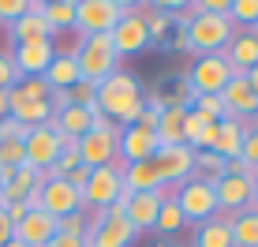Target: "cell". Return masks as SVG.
<instances>
[{
	"label": "cell",
	"instance_id": "obj_1",
	"mask_svg": "<svg viewBox=\"0 0 258 247\" xmlns=\"http://www.w3.org/2000/svg\"><path fill=\"white\" fill-rule=\"evenodd\" d=\"M142 105H146V98H142V86L131 72H112L109 79L97 83V109L116 128H131L139 120Z\"/></svg>",
	"mask_w": 258,
	"mask_h": 247
},
{
	"label": "cell",
	"instance_id": "obj_2",
	"mask_svg": "<svg viewBox=\"0 0 258 247\" xmlns=\"http://www.w3.org/2000/svg\"><path fill=\"white\" fill-rule=\"evenodd\" d=\"M8 116L19 120L23 128H38V124L52 120L49 109V86L41 79H19V83L8 90Z\"/></svg>",
	"mask_w": 258,
	"mask_h": 247
},
{
	"label": "cell",
	"instance_id": "obj_3",
	"mask_svg": "<svg viewBox=\"0 0 258 247\" xmlns=\"http://www.w3.org/2000/svg\"><path fill=\"white\" fill-rule=\"evenodd\" d=\"M71 56H75V64H79V79H86V83H94V86L101 83V79H109L112 72H120V56H116V49H112L109 34L83 38Z\"/></svg>",
	"mask_w": 258,
	"mask_h": 247
},
{
	"label": "cell",
	"instance_id": "obj_4",
	"mask_svg": "<svg viewBox=\"0 0 258 247\" xmlns=\"http://www.w3.org/2000/svg\"><path fill=\"white\" fill-rule=\"evenodd\" d=\"M127 12H135V4H123V0H75V30L83 38L112 34V26Z\"/></svg>",
	"mask_w": 258,
	"mask_h": 247
},
{
	"label": "cell",
	"instance_id": "obj_5",
	"mask_svg": "<svg viewBox=\"0 0 258 247\" xmlns=\"http://www.w3.org/2000/svg\"><path fill=\"white\" fill-rule=\"evenodd\" d=\"M236 38V26L228 23V15H210L199 12L187 23V49H195L199 56H210V52H225V45Z\"/></svg>",
	"mask_w": 258,
	"mask_h": 247
},
{
	"label": "cell",
	"instance_id": "obj_6",
	"mask_svg": "<svg viewBox=\"0 0 258 247\" xmlns=\"http://www.w3.org/2000/svg\"><path fill=\"white\" fill-rule=\"evenodd\" d=\"M123 169L127 165L120 161H112V165H101V169H90V180H86V188L79 191L83 195V210H109L112 202H116L123 191Z\"/></svg>",
	"mask_w": 258,
	"mask_h": 247
},
{
	"label": "cell",
	"instance_id": "obj_7",
	"mask_svg": "<svg viewBox=\"0 0 258 247\" xmlns=\"http://www.w3.org/2000/svg\"><path fill=\"white\" fill-rule=\"evenodd\" d=\"M116 157H120V128L116 124L101 120L86 135H79V165L101 169V165H112Z\"/></svg>",
	"mask_w": 258,
	"mask_h": 247
},
{
	"label": "cell",
	"instance_id": "obj_8",
	"mask_svg": "<svg viewBox=\"0 0 258 247\" xmlns=\"http://www.w3.org/2000/svg\"><path fill=\"white\" fill-rule=\"evenodd\" d=\"M176 206H180V214H183V221H187V225L213 221V217H217V195H213V183H202V180L180 183V191H176Z\"/></svg>",
	"mask_w": 258,
	"mask_h": 247
},
{
	"label": "cell",
	"instance_id": "obj_9",
	"mask_svg": "<svg viewBox=\"0 0 258 247\" xmlns=\"http://www.w3.org/2000/svg\"><path fill=\"white\" fill-rule=\"evenodd\" d=\"M183 79H187V86L195 90V98H199V94H221V90H225V83L232 79V68H228V60L221 56V52H210V56L195 60L191 72Z\"/></svg>",
	"mask_w": 258,
	"mask_h": 247
},
{
	"label": "cell",
	"instance_id": "obj_10",
	"mask_svg": "<svg viewBox=\"0 0 258 247\" xmlns=\"http://www.w3.org/2000/svg\"><path fill=\"white\" fill-rule=\"evenodd\" d=\"M38 210H45L49 217H68V214H79L83 210V195L79 188H71L68 180H56V176H45L38 188Z\"/></svg>",
	"mask_w": 258,
	"mask_h": 247
},
{
	"label": "cell",
	"instance_id": "obj_11",
	"mask_svg": "<svg viewBox=\"0 0 258 247\" xmlns=\"http://www.w3.org/2000/svg\"><path fill=\"white\" fill-rule=\"evenodd\" d=\"M60 157V135L52 124H38V128H30V135L23 139V161L30 165V169L38 172H49L52 161Z\"/></svg>",
	"mask_w": 258,
	"mask_h": 247
},
{
	"label": "cell",
	"instance_id": "obj_12",
	"mask_svg": "<svg viewBox=\"0 0 258 247\" xmlns=\"http://www.w3.org/2000/svg\"><path fill=\"white\" fill-rule=\"evenodd\" d=\"M157 176H161V188H180L191 180L195 169V150L191 146H157V154L150 157Z\"/></svg>",
	"mask_w": 258,
	"mask_h": 247
},
{
	"label": "cell",
	"instance_id": "obj_13",
	"mask_svg": "<svg viewBox=\"0 0 258 247\" xmlns=\"http://www.w3.org/2000/svg\"><path fill=\"white\" fill-rule=\"evenodd\" d=\"M139 240V228L127 221V217H112L105 214L101 221L86 225V236H83V247H131Z\"/></svg>",
	"mask_w": 258,
	"mask_h": 247
},
{
	"label": "cell",
	"instance_id": "obj_14",
	"mask_svg": "<svg viewBox=\"0 0 258 247\" xmlns=\"http://www.w3.org/2000/svg\"><path fill=\"white\" fill-rule=\"evenodd\" d=\"M112 49H116V56H135L150 45V30H146V8H135V12H127L123 19L112 26Z\"/></svg>",
	"mask_w": 258,
	"mask_h": 247
},
{
	"label": "cell",
	"instance_id": "obj_15",
	"mask_svg": "<svg viewBox=\"0 0 258 247\" xmlns=\"http://www.w3.org/2000/svg\"><path fill=\"white\" fill-rule=\"evenodd\" d=\"M8 56H12L19 79H41L45 68L52 64V56H56V45L52 41H26V45H12Z\"/></svg>",
	"mask_w": 258,
	"mask_h": 247
},
{
	"label": "cell",
	"instance_id": "obj_16",
	"mask_svg": "<svg viewBox=\"0 0 258 247\" xmlns=\"http://www.w3.org/2000/svg\"><path fill=\"white\" fill-rule=\"evenodd\" d=\"M213 195H217V210H228V217H232L254 206V183L239 180V176H221L213 183Z\"/></svg>",
	"mask_w": 258,
	"mask_h": 247
},
{
	"label": "cell",
	"instance_id": "obj_17",
	"mask_svg": "<svg viewBox=\"0 0 258 247\" xmlns=\"http://www.w3.org/2000/svg\"><path fill=\"white\" fill-rule=\"evenodd\" d=\"M221 101H225V109H228V120H239V124H247L258 112V98H254L251 83H247V75L228 79L225 90H221Z\"/></svg>",
	"mask_w": 258,
	"mask_h": 247
},
{
	"label": "cell",
	"instance_id": "obj_18",
	"mask_svg": "<svg viewBox=\"0 0 258 247\" xmlns=\"http://www.w3.org/2000/svg\"><path fill=\"white\" fill-rule=\"evenodd\" d=\"M101 109H97V101L94 105H68V109H60V112H52V128L60 131V135H71V139H79V135H86V131L94 128V124H101Z\"/></svg>",
	"mask_w": 258,
	"mask_h": 247
},
{
	"label": "cell",
	"instance_id": "obj_19",
	"mask_svg": "<svg viewBox=\"0 0 258 247\" xmlns=\"http://www.w3.org/2000/svg\"><path fill=\"white\" fill-rule=\"evenodd\" d=\"M8 34H12V45H26V41H52V30H49V23H45V15H41V0L26 4V12L8 26Z\"/></svg>",
	"mask_w": 258,
	"mask_h": 247
},
{
	"label": "cell",
	"instance_id": "obj_20",
	"mask_svg": "<svg viewBox=\"0 0 258 247\" xmlns=\"http://www.w3.org/2000/svg\"><path fill=\"white\" fill-rule=\"evenodd\" d=\"M56 236V217H49L45 210H30L19 225H15L12 240H19L23 247H45Z\"/></svg>",
	"mask_w": 258,
	"mask_h": 247
},
{
	"label": "cell",
	"instance_id": "obj_21",
	"mask_svg": "<svg viewBox=\"0 0 258 247\" xmlns=\"http://www.w3.org/2000/svg\"><path fill=\"white\" fill-rule=\"evenodd\" d=\"M157 135L154 131H142V128H120V161L123 165H135V161H150L157 154Z\"/></svg>",
	"mask_w": 258,
	"mask_h": 247
},
{
	"label": "cell",
	"instance_id": "obj_22",
	"mask_svg": "<svg viewBox=\"0 0 258 247\" xmlns=\"http://www.w3.org/2000/svg\"><path fill=\"white\" fill-rule=\"evenodd\" d=\"M221 56L228 60V68H232V75H247L251 68H258V34L251 30H239L232 41L225 45Z\"/></svg>",
	"mask_w": 258,
	"mask_h": 247
},
{
	"label": "cell",
	"instance_id": "obj_23",
	"mask_svg": "<svg viewBox=\"0 0 258 247\" xmlns=\"http://www.w3.org/2000/svg\"><path fill=\"white\" fill-rule=\"evenodd\" d=\"M161 191H131L127 199V210H123V217H127L131 225L139 228V232H146V228H154L157 221V210H161Z\"/></svg>",
	"mask_w": 258,
	"mask_h": 247
},
{
	"label": "cell",
	"instance_id": "obj_24",
	"mask_svg": "<svg viewBox=\"0 0 258 247\" xmlns=\"http://www.w3.org/2000/svg\"><path fill=\"white\" fill-rule=\"evenodd\" d=\"M41 83L49 86V90H71V86L79 83V64L71 52H56L52 56V64L45 68V75H41Z\"/></svg>",
	"mask_w": 258,
	"mask_h": 247
},
{
	"label": "cell",
	"instance_id": "obj_25",
	"mask_svg": "<svg viewBox=\"0 0 258 247\" xmlns=\"http://www.w3.org/2000/svg\"><path fill=\"white\" fill-rule=\"evenodd\" d=\"M243 135H247V124H239V120H221V124H217V139H213V154L225 157V161L239 157Z\"/></svg>",
	"mask_w": 258,
	"mask_h": 247
},
{
	"label": "cell",
	"instance_id": "obj_26",
	"mask_svg": "<svg viewBox=\"0 0 258 247\" xmlns=\"http://www.w3.org/2000/svg\"><path fill=\"white\" fill-rule=\"evenodd\" d=\"M183 116H187V109H180V105L161 109V120H157V131H154L161 146H187L183 143Z\"/></svg>",
	"mask_w": 258,
	"mask_h": 247
},
{
	"label": "cell",
	"instance_id": "obj_27",
	"mask_svg": "<svg viewBox=\"0 0 258 247\" xmlns=\"http://www.w3.org/2000/svg\"><path fill=\"white\" fill-rule=\"evenodd\" d=\"M228 232H232V247H258V210H243V214L225 217Z\"/></svg>",
	"mask_w": 258,
	"mask_h": 247
},
{
	"label": "cell",
	"instance_id": "obj_28",
	"mask_svg": "<svg viewBox=\"0 0 258 247\" xmlns=\"http://www.w3.org/2000/svg\"><path fill=\"white\" fill-rule=\"evenodd\" d=\"M191 247H232V232H228V221H225V217H213V221L195 225Z\"/></svg>",
	"mask_w": 258,
	"mask_h": 247
},
{
	"label": "cell",
	"instance_id": "obj_29",
	"mask_svg": "<svg viewBox=\"0 0 258 247\" xmlns=\"http://www.w3.org/2000/svg\"><path fill=\"white\" fill-rule=\"evenodd\" d=\"M123 188L127 191H161V176H157L154 161H135L123 169Z\"/></svg>",
	"mask_w": 258,
	"mask_h": 247
},
{
	"label": "cell",
	"instance_id": "obj_30",
	"mask_svg": "<svg viewBox=\"0 0 258 247\" xmlns=\"http://www.w3.org/2000/svg\"><path fill=\"white\" fill-rule=\"evenodd\" d=\"M41 15H45L49 30H71L75 26V0H49V4H41Z\"/></svg>",
	"mask_w": 258,
	"mask_h": 247
},
{
	"label": "cell",
	"instance_id": "obj_31",
	"mask_svg": "<svg viewBox=\"0 0 258 247\" xmlns=\"http://www.w3.org/2000/svg\"><path fill=\"white\" fill-rule=\"evenodd\" d=\"M225 176V157H217L213 150H202L195 154V169H191V180H202V183H217Z\"/></svg>",
	"mask_w": 258,
	"mask_h": 247
},
{
	"label": "cell",
	"instance_id": "obj_32",
	"mask_svg": "<svg viewBox=\"0 0 258 247\" xmlns=\"http://www.w3.org/2000/svg\"><path fill=\"white\" fill-rule=\"evenodd\" d=\"M183 225H187V221H183V214H180V206H176V199H165V202H161V210H157L154 232H161V236H172V232H180Z\"/></svg>",
	"mask_w": 258,
	"mask_h": 247
},
{
	"label": "cell",
	"instance_id": "obj_33",
	"mask_svg": "<svg viewBox=\"0 0 258 247\" xmlns=\"http://www.w3.org/2000/svg\"><path fill=\"white\" fill-rule=\"evenodd\" d=\"M191 109L199 112L202 120H210V124L228 120V109H225V101H221V94H199V98L191 101Z\"/></svg>",
	"mask_w": 258,
	"mask_h": 247
},
{
	"label": "cell",
	"instance_id": "obj_34",
	"mask_svg": "<svg viewBox=\"0 0 258 247\" xmlns=\"http://www.w3.org/2000/svg\"><path fill=\"white\" fill-rule=\"evenodd\" d=\"M228 23H239L243 30H251L258 23V0H228Z\"/></svg>",
	"mask_w": 258,
	"mask_h": 247
},
{
	"label": "cell",
	"instance_id": "obj_35",
	"mask_svg": "<svg viewBox=\"0 0 258 247\" xmlns=\"http://www.w3.org/2000/svg\"><path fill=\"white\" fill-rule=\"evenodd\" d=\"M146 30H150V45L154 41H165L168 45V30H172V19L161 8H146Z\"/></svg>",
	"mask_w": 258,
	"mask_h": 247
},
{
	"label": "cell",
	"instance_id": "obj_36",
	"mask_svg": "<svg viewBox=\"0 0 258 247\" xmlns=\"http://www.w3.org/2000/svg\"><path fill=\"white\" fill-rule=\"evenodd\" d=\"M71 169H79V146H68V150H60V157L52 161V169L45 176H56V180H68V172Z\"/></svg>",
	"mask_w": 258,
	"mask_h": 247
},
{
	"label": "cell",
	"instance_id": "obj_37",
	"mask_svg": "<svg viewBox=\"0 0 258 247\" xmlns=\"http://www.w3.org/2000/svg\"><path fill=\"white\" fill-rule=\"evenodd\" d=\"M56 232H60V236H71V240H83V236H86V217H83V210H79V214L60 217V221H56Z\"/></svg>",
	"mask_w": 258,
	"mask_h": 247
},
{
	"label": "cell",
	"instance_id": "obj_38",
	"mask_svg": "<svg viewBox=\"0 0 258 247\" xmlns=\"http://www.w3.org/2000/svg\"><path fill=\"white\" fill-rule=\"evenodd\" d=\"M68 101H71V105H94V101H97V86L86 83V79H79V83L68 90Z\"/></svg>",
	"mask_w": 258,
	"mask_h": 247
},
{
	"label": "cell",
	"instance_id": "obj_39",
	"mask_svg": "<svg viewBox=\"0 0 258 247\" xmlns=\"http://www.w3.org/2000/svg\"><path fill=\"white\" fill-rule=\"evenodd\" d=\"M15 83H19V75H15L12 56H8V52H0V94H8Z\"/></svg>",
	"mask_w": 258,
	"mask_h": 247
},
{
	"label": "cell",
	"instance_id": "obj_40",
	"mask_svg": "<svg viewBox=\"0 0 258 247\" xmlns=\"http://www.w3.org/2000/svg\"><path fill=\"white\" fill-rule=\"evenodd\" d=\"M26 135H30V128H23L19 120H12V116H4V120H0V139H12V143H23Z\"/></svg>",
	"mask_w": 258,
	"mask_h": 247
},
{
	"label": "cell",
	"instance_id": "obj_41",
	"mask_svg": "<svg viewBox=\"0 0 258 247\" xmlns=\"http://www.w3.org/2000/svg\"><path fill=\"white\" fill-rule=\"evenodd\" d=\"M26 4H30V0H0V23L12 26V23L26 12Z\"/></svg>",
	"mask_w": 258,
	"mask_h": 247
},
{
	"label": "cell",
	"instance_id": "obj_42",
	"mask_svg": "<svg viewBox=\"0 0 258 247\" xmlns=\"http://www.w3.org/2000/svg\"><path fill=\"white\" fill-rule=\"evenodd\" d=\"M239 157H243L251 169H258V131H247L243 135V146H239Z\"/></svg>",
	"mask_w": 258,
	"mask_h": 247
},
{
	"label": "cell",
	"instance_id": "obj_43",
	"mask_svg": "<svg viewBox=\"0 0 258 247\" xmlns=\"http://www.w3.org/2000/svg\"><path fill=\"white\" fill-rule=\"evenodd\" d=\"M206 124H210V120H202V116H199V112H195V109H187V116H183V143L191 146V139L199 135V131L206 128Z\"/></svg>",
	"mask_w": 258,
	"mask_h": 247
},
{
	"label": "cell",
	"instance_id": "obj_44",
	"mask_svg": "<svg viewBox=\"0 0 258 247\" xmlns=\"http://www.w3.org/2000/svg\"><path fill=\"white\" fill-rule=\"evenodd\" d=\"M12 232H15V225L8 221V214H4V210H0V247H4L8 240H12Z\"/></svg>",
	"mask_w": 258,
	"mask_h": 247
},
{
	"label": "cell",
	"instance_id": "obj_45",
	"mask_svg": "<svg viewBox=\"0 0 258 247\" xmlns=\"http://www.w3.org/2000/svg\"><path fill=\"white\" fill-rule=\"evenodd\" d=\"M45 247H83V240H71V236H60V232H56Z\"/></svg>",
	"mask_w": 258,
	"mask_h": 247
},
{
	"label": "cell",
	"instance_id": "obj_46",
	"mask_svg": "<svg viewBox=\"0 0 258 247\" xmlns=\"http://www.w3.org/2000/svg\"><path fill=\"white\" fill-rule=\"evenodd\" d=\"M247 83H251V90H254V98H258V68H251V72H247Z\"/></svg>",
	"mask_w": 258,
	"mask_h": 247
},
{
	"label": "cell",
	"instance_id": "obj_47",
	"mask_svg": "<svg viewBox=\"0 0 258 247\" xmlns=\"http://www.w3.org/2000/svg\"><path fill=\"white\" fill-rule=\"evenodd\" d=\"M8 116V94H0V120Z\"/></svg>",
	"mask_w": 258,
	"mask_h": 247
},
{
	"label": "cell",
	"instance_id": "obj_48",
	"mask_svg": "<svg viewBox=\"0 0 258 247\" xmlns=\"http://www.w3.org/2000/svg\"><path fill=\"white\" fill-rule=\"evenodd\" d=\"M247 131H258V112H254L251 120H247Z\"/></svg>",
	"mask_w": 258,
	"mask_h": 247
},
{
	"label": "cell",
	"instance_id": "obj_49",
	"mask_svg": "<svg viewBox=\"0 0 258 247\" xmlns=\"http://www.w3.org/2000/svg\"><path fill=\"white\" fill-rule=\"evenodd\" d=\"M254 210H258V176H254Z\"/></svg>",
	"mask_w": 258,
	"mask_h": 247
},
{
	"label": "cell",
	"instance_id": "obj_50",
	"mask_svg": "<svg viewBox=\"0 0 258 247\" xmlns=\"http://www.w3.org/2000/svg\"><path fill=\"white\" fill-rule=\"evenodd\" d=\"M4 247H23V243H19V240H8V243H4Z\"/></svg>",
	"mask_w": 258,
	"mask_h": 247
},
{
	"label": "cell",
	"instance_id": "obj_51",
	"mask_svg": "<svg viewBox=\"0 0 258 247\" xmlns=\"http://www.w3.org/2000/svg\"><path fill=\"white\" fill-rule=\"evenodd\" d=\"M251 34H258V23H254V26H251Z\"/></svg>",
	"mask_w": 258,
	"mask_h": 247
},
{
	"label": "cell",
	"instance_id": "obj_52",
	"mask_svg": "<svg viewBox=\"0 0 258 247\" xmlns=\"http://www.w3.org/2000/svg\"><path fill=\"white\" fill-rule=\"evenodd\" d=\"M165 247H168V243H165Z\"/></svg>",
	"mask_w": 258,
	"mask_h": 247
}]
</instances>
